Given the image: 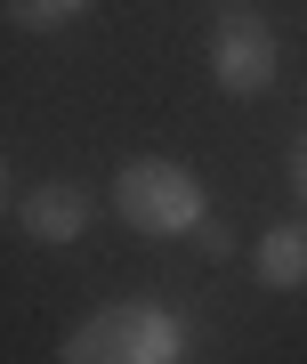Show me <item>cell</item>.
Returning <instances> with one entry per match:
<instances>
[{"mask_svg":"<svg viewBox=\"0 0 307 364\" xmlns=\"http://www.w3.org/2000/svg\"><path fill=\"white\" fill-rule=\"evenodd\" d=\"M65 364H178L186 356V324L154 299H122V308H97L81 332H65Z\"/></svg>","mask_w":307,"mask_h":364,"instance_id":"1","label":"cell"},{"mask_svg":"<svg viewBox=\"0 0 307 364\" xmlns=\"http://www.w3.org/2000/svg\"><path fill=\"white\" fill-rule=\"evenodd\" d=\"M114 210L138 235H194L210 219V203H203V178H194L186 162H129L122 178H114Z\"/></svg>","mask_w":307,"mask_h":364,"instance_id":"2","label":"cell"},{"mask_svg":"<svg viewBox=\"0 0 307 364\" xmlns=\"http://www.w3.org/2000/svg\"><path fill=\"white\" fill-rule=\"evenodd\" d=\"M275 65H283V49H275V25H267V16H251V9L218 16V33H210V73H218L227 97H267V90H275Z\"/></svg>","mask_w":307,"mask_h":364,"instance_id":"3","label":"cell"},{"mask_svg":"<svg viewBox=\"0 0 307 364\" xmlns=\"http://www.w3.org/2000/svg\"><path fill=\"white\" fill-rule=\"evenodd\" d=\"M16 227H25L33 243H73V235L90 227V186L57 178V186H33V195H16Z\"/></svg>","mask_w":307,"mask_h":364,"instance_id":"4","label":"cell"},{"mask_svg":"<svg viewBox=\"0 0 307 364\" xmlns=\"http://www.w3.org/2000/svg\"><path fill=\"white\" fill-rule=\"evenodd\" d=\"M251 275L267 291H299L307 284V219H283V227H267L251 243Z\"/></svg>","mask_w":307,"mask_h":364,"instance_id":"5","label":"cell"},{"mask_svg":"<svg viewBox=\"0 0 307 364\" xmlns=\"http://www.w3.org/2000/svg\"><path fill=\"white\" fill-rule=\"evenodd\" d=\"M97 0H9V16L25 33H57V25H81V16H90Z\"/></svg>","mask_w":307,"mask_h":364,"instance_id":"6","label":"cell"},{"mask_svg":"<svg viewBox=\"0 0 307 364\" xmlns=\"http://www.w3.org/2000/svg\"><path fill=\"white\" fill-rule=\"evenodd\" d=\"M194 243H203V259H235V235L218 227V219H203V227H194Z\"/></svg>","mask_w":307,"mask_h":364,"instance_id":"7","label":"cell"},{"mask_svg":"<svg viewBox=\"0 0 307 364\" xmlns=\"http://www.w3.org/2000/svg\"><path fill=\"white\" fill-rule=\"evenodd\" d=\"M291 195H299V210H307V122H299V138H291Z\"/></svg>","mask_w":307,"mask_h":364,"instance_id":"8","label":"cell"}]
</instances>
